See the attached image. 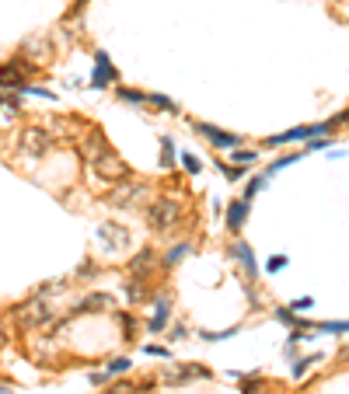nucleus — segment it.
Here are the masks:
<instances>
[{
    "label": "nucleus",
    "instance_id": "obj_1",
    "mask_svg": "<svg viewBox=\"0 0 349 394\" xmlns=\"http://www.w3.org/2000/svg\"><path fill=\"white\" fill-rule=\"evenodd\" d=\"M179 223H182V203L174 199V196H157L147 206V227L154 234H171Z\"/></svg>",
    "mask_w": 349,
    "mask_h": 394
},
{
    "label": "nucleus",
    "instance_id": "obj_2",
    "mask_svg": "<svg viewBox=\"0 0 349 394\" xmlns=\"http://www.w3.org/2000/svg\"><path fill=\"white\" fill-rule=\"evenodd\" d=\"M342 123H349V112H339L335 119H328V123H318V126H297V129H286V133H276V136H269L266 143L269 147H286V143H301V140H318V136H332Z\"/></svg>",
    "mask_w": 349,
    "mask_h": 394
},
{
    "label": "nucleus",
    "instance_id": "obj_3",
    "mask_svg": "<svg viewBox=\"0 0 349 394\" xmlns=\"http://www.w3.org/2000/svg\"><path fill=\"white\" fill-rule=\"evenodd\" d=\"M11 318H14V324L21 331H42V328H49L56 321V307L46 304V300H25V304H18L11 311Z\"/></svg>",
    "mask_w": 349,
    "mask_h": 394
},
{
    "label": "nucleus",
    "instance_id": "obj_4",
    "mask_svg": "<svg viewBox=\"0 0 349 394\" xmlns=\"http://www.w3.org/2000/svg\"><path fill=\"white\" fill-rule=\"evenodd\" d=\"M91 167H94V175L101 178V182H123L126 175H130V167H126V160L119 157V154H115L112 147H105L98 157H91L88 160Z\"/></svg>",
    "mask_w": 349,
    "mask_h": 394
},
{
    "label": "nucleus",
    "instance_id": "obj_5",
    "mask_svg": "<svg viewBox=\"0 0 349 394\" xmlns=\"http://www.w3.org/2000/svg\"><path fill=\"white\" fill-rule=\"evenodd\" d=\"M32 70H35V63L25 60V52L14 56L11 63L0 67V91H21V87L28 84V74H32Z\"/></svg>",
    "mask_w": 349,
    "mask_h": 394
},
{
    "label": "nucleus",
    "instance_id": "obj_6",
    "mask_svg": "<svg viewBox=\"0 0 349 394\" xmlns=\"http://www.w3.org/2000/svg\"><path fill=\"white\" fill-rule=\"evenodd\" d=\"M18 150H21L25 157H46V154L52 150V133L42 129V126H28V129H21V136H18Z\"/></svg>",
    "mask_w": 349,
    "mask_h": 394
},
{
    "label": "nucleus",
    "instance_id": "obj_7",
    "mask_svg": "<svg viewBox=\"0 0 349 394\" xmlns=\"http://www.w3.org/2000/svg\"><path fill=\"white\" fill-rule=\"evenodd\" d=\"M147 196H150V185H147V182H126V185H115V189H112L108 206H115V209H130V206H140Z\"/></svg>",
    "mask_w": 349,
    "mask_h": 394
},
{
    "label": "nucleus",
    "instance_id": "obj_8",
    "mask_svg": "<svg viewBox=\"0 0 349 394\" xmlns=\"http://www.w3.org/2000/svg\"><path fill=\"white\" fill-rule=\"evenodd\" d=\"M192 129H196L199 136H206V143H210V147H217V150H238V147H241V136H238V133H227V129H220V126L196 123Z\"/></svg>",
    "mask_w": 349,
    "mask_h": 394
},
{
    "label": "nucleus",
    "instance_id": "obj_9",
    "mask_svg": "<svg viewBox=\"0 0 349 394\" xmlns=\"http://www.w3.org/2000/svg\"><path fill=\"white\" fill-rule=\"evenodd\" d=\"M157 265H164V262H161V255H157L154 248H143V251H137V255L126 262V272H130V276L154 279V269H157Z\"/></svg>",
    "mask_w": 349,
    "mask_h": 394
},
{
    "label": "nucleus",
    "instance_id": "obj_10",
    "mask_svg": "<svg viewBox=\"0 0 349 394\" xmlns=\"http://www.w3.org/2000/svg\"><path fill=\"white\" fill-rule=\"evenodd\" d=\"M98 241L105 245L108 255H115V251H123L130 245V231L119 227V223H101V227H98Z\"/></svg>",
    "mask_w": 349,
    "mask_h": 394
},
{
    "label": "nucleus",
    "instance_id": "obj_11",
    "mask_svg": "<svg viewBox=\"0 0 349 394\" xmlns=\"http://www.w3.org/2000/svg\"><path fill=\"white\" fill-rule=\"evenodd\" d=\"M115 81H119V74H115L108 52L98 49V56H94V74H91V87H108V84H115Z\"/></svg>",
    "mask_w": 349,
    "mask_h": 394
},
{
    "label": "nucleus",
    "instance_id": "obj_12",
    "mask_svg": "<svg viewBox=\"0 0 349 394\" xmlns=\"http://www.w3.org/2000/svg\"><path fill=\"white\" fill-rule=\"evenodd\" d=\"M248 199H241V203H230L227 209H223V220H227V231L230 234H238L241 227H245V220H248Z\"/></svg>",
    "mask_w": 349,
    "mask_h": 394
},
{
    "label": "nucleus",
    "instance_id": "obj_13",
    "mask_svg": "<svg viewBox=\"0 0 349 394\" xmlns=\"http://www.w3.org/2000/svg\"><path fill=\"white\" fill-rule=\"evenodd\" d=\"M168 318H171V297L168 293H161L157 297V304H154V314H150V321H147V331H161L164 324H168Z\"/></svg>",
    "mask_w": 349,
    "mask_h": 394
},
{
    "label": "nucleus",
    "instance_id": "obj_14",
    "mask_svg": "<svg viewBox=\"0 0 349 394\" xmlns=\"http://www.w3.org/2000/svg\"><path fill=\"white\" fill-rule=\"evenodd\" d=\"M230 255H235V258L245 265V276H248V283H255V276H259V265H255V255H252V248H248L245 241H238L235 248H230Z\"/></svg>",
    "mask_w": 349,
    "mask_h": 394
},
{
    "label": "nucleus",
    "instance_id": "obj_15",
    "mask_svg": "<svg viewBox=\"0 0 349 394\" xmlns=\"http://www.w3.org/2000/svg\"><path fill=\"white\" fill-rule=\"evenodd\" d=\"M123 287H126V300H130V304H140V300H147V293H150V279H143V276H130Z\"/></svg>",
    "mask_w": 349,
    "mask_h": 394
},
{
    "label": "nucleus",
    "instance_id": "obj_16",
    "mask_svg": "<svg viewBox=\"0 0 349 394\" xmlns=\"http://www.w3.org/2000/svg\"><path fill=\"white\" fill-rule=\"evenodd\" d=\"M112 307V297L108 293H91V297H84L70 314H94V311H108Z\"/></svg>",
    "mask_w": 349,
    "mask_h": 394
},
{
    "label": "nucleus",
    "instance_id": "obj_17",
    "mask_svg": "<svg viewBox=\"0 0 349 394\" xmlns=\"http://www.w3.org/2000/svg\"><path fill=\"white\" fill-rule=\"evenodd\" d=\"M210 370H203V366H174V370H168L164 373V384H179V380H189V377H206Z\"/></svg>",
    "mask_w": 349,
    "mask_h": 394
},
{
    "label": "nucleus",
    "instance_id": "obj_18",
    "mask_svg": "<svg viewBox=\"0 0 349 394\" xmlns=\"http://www.w3.org/2000/svg\"><path fill=\"white\" fill-rule=\"evenodd\" d=\"M115 98L119 101H130V105H150V94H143V91H133V87H115Z\"/></svg>",
    "mask_w": 349,
    "mask_h": 394
},
{
    "label": "nucleus",
    "instance_id": "obj_19",
    "mask_svg": "<svg viewBox=\"0 0 349 394\" xmlns=\"http://www.w3.org/2000/svg\"><path fill=\"white\" fill-rule=\"evenodd\" d=\"M189 251H192V245H189V241H182V245H174V248H168V255H161L164 269H171L174 262H182V258H186Z\"/></svg>",
    "mask_w": 349,
    "mask_h": 394
},
{
    "label": "nucleus",
    "instance_id": "obj_20",
    "mask_svg": "<svg viewBox=\"0 0 349 394\" xmlns=\"http://www.w3.org/2000/svg\"><path fill=\"white\" fill-rule=\"evenodd\" d=\"M161 167H164V172L174 167V143H171V136H161Z\"/></svg>",
    "mask_w": 349,
    "mask_h": 394
},
{
    "label": "nucleus",
    "instance_id": "obj_21",
    "mask_svg": "<svg viewBox=\"0 0 349 394\" xmlns=\"http://www.w3.org/2000/svg\"><path fill=\"white\" fill-rule=\"evenodd\" d=\"M130 366H133V360H130V356H115V360H108L105 373H108V377H115V373H126Z\"/></svg>",
    "mask_w": 349,
    "mask_h": 394
},
{
    "label": "nucleus",
    "instance_id": "obj_22",
    "mask_svg": "<svg viewBox=\"0 0 349 394\" xmlns=\"http://www.w3.org/2000/svg\"><path fill=\"white\" fill-rule=\"evenodd\" d=\"M315 363H318V356H304V360H297L294 366H290V373H294V380H301V377H304V373H308Z\"/></svg>",
    "mask_w": 349,
    "mask_h": 394
},
{
    "label": "nucleus",
    "instance_id": "obj_23",
    "mask_svg": "<svg viewBox=\"0 0 349 394\" xmlns=\"http://www.w3.org/2000/svg\"><path fill=\"white\" fill-rule=\"evenodd\" d=\"M150 105H154V108H164L168 116H174V112H179V105H174L171 98H164V94H150Z\"/></svg>",
    "mask_w": 349,
    "mask_h": 394
},
{
    "label": "nucleus",
    "instance_id": "obj_24",
    "mask_svg": "<svg viewBox=\"0 0 349 394\" xmlns=\"http://www.w3.org/2000/svg\"><path fill=\"white\" fill-rule=\"evenodd\" d=\"M262 189H266V175H262V178H252V182H248V189H245V196H241V199H248V203H252V199H255V196H259V192H262Z\"/></svg>",
    "mask_w": 349,
    "mask_h": 394
},
{
    "label": "nucleus",
    "instance_id": "obj_25",
    "mask_svg": "<svg viewBox=\"0 0 349 394\" xmlns=\"http://www.w3.org/2000/svg\"><path fill=\"white\" fill-rule=\"evenodd\" d=\"M182 164H186L189 175H199V157L196 154H182Z\"/></svg>",
    "mask_w": 349,
    "mask_h": 394
},
{
    "label": "nucleus",
    "instance_id": "obj_26",
    "mask_svg": "<svg viewBox=\"0 0 349 394\" xmlns=\"http://www.w3.org/2000/svg\"><path fill=\"white\" fill-rule=\"evenodd\" d=\"M223 178H230V182H241V178H245V167H238V164L223 167Z\"/></svg>",
    "mask_w": 349,
    "mask_h": 394
},
{
    "label": "nucleus",
    "instance_id": "obj_27",
    "mask_svg": "<svg viewBox=\"0 0 349 394\" xmlns=\"http://www.w3.org/2000/svg\"><path fill=\"white\" fill-rule=\"evenodd\" d=\"M255 150H235V164H255Z\"/></svg>",
    "mask_w": 349,
    "mask_h": 394
},
{
    "label": "nucleus",
    "instance_id": "obj_28",
    "mask_svg": "<svg viewBox=\"0 0 349 394\" xmlns=\"http://www.w3.org/2000/svg\"><path fill=\"white\" fill-rule=\"evenodd\" d=\"M321 331H349V321H321Z\"/></svg>",
    "mask_w": 349,
    "mask_h": 394
},
{
    "label": "nucleus",
    "instance_id": "obj_29",
    "mask_svg": "<svg viewBox=\"0 0 349 394\" xmlns=\"http://www.w3.org/2000/svg\"><path fill=\"white\" fill-rule=\"evenodd\" d=\"M137 391V384H112L105 394H133Z\"/></svg>",
    "mask_w": 349,
    "mask_h": 394
},
{
    "label": "nucleus",
    "instance_id": "obj_30",
    "mask_svg": "<svg viewBox=\"0 0 349 394\" xmlns=\"http://www.w3.org/2000/svg\"><path fill=\"white\" fill-rule=\"evenodd\" d=\"M294 160H297V154H290V157H279V160H276V164L269 167V175H272V172H283V167H290Z\"/></svg>",
    "mask_w": 349,
    "mask_h": 394
},
{
    "label": "nucleus",
    "instance_id": "obj_31",
    "mask_svg": "<svg viewBox=\"0 0 349 394\" xmlns=\"http://www.w3.org/2000/svg\"><path fill=\"white\" fill-rule=\"evenodd\" d=\"M283 265H286V255H276V258H269V262H266V272H279Z\"/></svg>",
    "mask_w": 349,
    "mask_h": 394
},
{
    "label": "nucleus",
    "instance_id": "obj_32",
    "mask_svg": "<svg viewBox=\"0 0 349 394\" xmlns=\"http://www.w3.org/2000/svg\"><path fill=\"white\" fill-rule=\"evenodd\" d=\"M186 335H189V328H186V324H174L168 339H171V342H179V339H186Z\"/></svg>",
    "mask_w": 349,
    "mask_h": 394
},
{
    "label": "nucleus",
    "instance_id": "obj_33",
    "mask_svg": "<svg viewBox=\"0 0 349 394\" xmlns=\"http://www.w3.org/2000/svg\"><path fill=\"white\" fill-rule=\"evenodd\" d=\"M8 339H11V328H8L4 321H0V349H4V346H8Z\"/></svg>",
    "mask_w": 349,
    "mask_h": 394
},
{
    "label": "nucleus",
    "instance_id": "obj_34",
    "mask_svg": "<svg viewBox=\"0 0 349 394\" xmlns=\"http://www.w3.org/2000/svg\"><path fill=\"white\" fill-rule=\"evenodd\" d=\"M143 353H147V356H161V360H168V349H161V346H147Z\"/></svg>",
    "mask_w": 349,
    "mask_h": 394
},
{
    "label": "nucleus",
    "instance_id": "obj_35",
    "mask_svg": "<svg viewBox=\"0 0 349 394\" xmlns=\"http://www.w3.org/2000/svg\"><path fill=\"white\" fill-rule=\"evenodd\" d=\"M290 307H294V311H308V307H311V297H304V300H294Z\"/></svg>",
    "mask_w": 349,
    "mask_h": 394
},
{
    "label": "nucleus",
    "instance_id": "obj_36",
    "mask_svg": "<svg viewBox=\"0 0 349 394\" xmlns=\"http://www.w3.org/2000/svg\"><path fill=\"white\" fill-rule=\"evenodd\" d=\"M84 4H88V0H77V4H74V11H81V8H84Z\"/></svg>",
    "mask_w": 349,
    "mask_h": 394
},
{
    "label": "nucleus",
    "instance_id": "obj_37",
    "mask_svg": "<svg viewBox=\"0 0 349 394\" xmlns=\"http://www.w3.org/2000/svg\"><path fill=\"white\" fill-rule=\"evenodd\" d=\"M0 394H11V387H4V384H0Z\"/></svg>",
    "mask_w": 349,
    "mask_h": 394
},
{
    "label": "nucleus",
    "instance_id": "obj_38",
    "mask_svg": "<svg viewBox=\"0 0 349 394\" xmlns=\"http://www.w3.org/2000/svg\"><path fill=\"white\" fill-rule=\"evenodd\" d=\"M342 360H346V363H349V349H342Z\"/></svg>",
    "mask_w": 349,
    "mask_h": 394
}]
</instances>
